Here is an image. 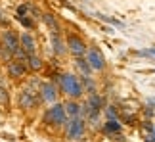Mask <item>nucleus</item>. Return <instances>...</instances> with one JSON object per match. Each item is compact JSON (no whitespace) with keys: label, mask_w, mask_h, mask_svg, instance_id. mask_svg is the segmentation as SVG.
<instances>
[{"label":"nucleus","mask_w":155,"mask_h":142,"mask_svg":"<svg viewBox=\"0 0 155 142\" xmlns=\"http://www.w3.org/2000/svg\"><path fill=\"white\" fill-rule=\"evenodd\" d=\"M27 67L31 73H40V71L44 69V62H42V58H40L38 54H31L27 58Z\"/></svg>","instance_id":"nucleus-16"},{"label":"nucleus","mask_w":155,"mask_h":142,"mask_svg":"<svg viewBox=\"0 0 155 142\" xmlns=\"http://www.w3.org/2000/svg\"><path fill=\"white\" fill-rule=\"evenodd\" d=\"M75 67L79 69L81 77H92V73H94L90 63L86 62V58H75Z\"/></svg>","instance_id":"nucleus-17"},{"label":"nucleus","mask_w":155,"mask_h":142,"mask_svg":"<svg viewBox=\"0 0 155 142\" xmlns=\"http://www.w3.org/2000/svg\"><path fill=\"white\" fill-rule=\"evenodd\" d=\"M8 23V19H6V15H4V12L0 10V25H6Z\"/></svg>","instance_id":"nucleus-23"},{"label":"nucleus","mask_w":155,"mask_h":142,"mask_svg":"<svg viewBox=\"0 0 155 142\" xmlns=\"http://www.w3.org/2000/svg\"><path fill=\"white\" fill-rule=\"evenodd\" d=\"M102 133L111 138L113 134L123 133V123L119 119H105V123H102Z\"/></svg>","instance_id":"nucleus-13"},{"label":"nucleus","mask_w":155,"mask_h":142,"mask_svg":"<svg viewBox=\"0 0 155 142\" xmlns=\"http://www.w3.org/2000/svg\"><path fill=\"white\" fill-rule=\"evenodd\" d=\"M86 134V121L84 117H71L63 125V138L67 142H79Z\"/></svg>","instance_id":"nucleus-4"},{"label":"nucleus","mask_w":155,"mask_h":142,"mask_svg":"<svg viewBox=\"0 0 155 142\" xmlns=\"http://www.w3.org/2000/svg\"><path fill=\"white\" fill-rule=\"evenodd\" d=\"M98 17L104 19V21H107V23H113V25H117V27H123V23L117 21V19H113V17H107V15H102V14H98Z\"/></svg>","instance_id":"nucleus-22"},{"label":"nucleus","mask_w":155,"mask_h":142,"mask_svg":"<svg viewBox=\"0 0 155 142\" xmlns=\"http://www.w3.org/2000/svg\"><path fill=\"white\" fill-rule=\"evenodd\" d=\"M65 44H67V52L73 58H84L86 56V50H88V44L86 40L77 33H67L65 37Z\"/></svg>","instance_id":"nucleus-5"},{"label":"nucleus","mask_w":155,"mask_h":142,"mask_svg":"<svg viewBox=\"0 0 155 142\" xmlns=\"http://www.w3.org/2000/svg\"><path fill=\"white\" fill-rule=\"evenodd\" d=\"M0 106H10V90L4 85H0Z\"/></svg>","instance_id":"nucleus-21"},{"label":"nucleus","mask_w":155,"mask_h":142,"mask_svg":"<svg viewBox=\"0 0 155 142\" xmlns=\"http://www.w3.org/2000/svg\"><path fill=\"white\" fill-rule=\"evenodd\" d=\"M54 83L59 86V92L65 94V98L71 100H81L84 96V86L79 75L75 73H58Z\"/></svg>","instance_id":"nucleus-2"},{"label":"nucleus","mask_w":155,"mask_h":142,"mask_svg":"<svg viewBox=\"0 0 155 142\" xmlns=\"http://www.w3.org/2000/svg\"><path fill=\"white\" fill-rule=\"evenodd\" d=\"M67 113H65V108L61 102L50 104L48 108L44 110L42 113V125L48 129H63V125L67 123Z\"/></svg>","instance_id":"nucleus-3"},{"label":"nucleus","mask_w":155,"mask_h":142,"mask_svg":"<svg viewBox=\"0 0 155 142\" xmlns=\"http://www.w3.org/2000/svg\"><path fill=\"white\" fill-rule=\"evenodd\" d=\"M42 21L46 23V27L50 29V33H61V25H59V21H58V17L50 14V12H44L42 14Z\"/></svg>","instance_id":"nucleus-15"},{"label":"nucleus","mask_w":155,"mask_h":142,"mask_svg":"<svg viewBox=\"0 0 155 142\" xmlns=\"http://www.w3.org/2000/svg\"><path fill=\"white\" fill-rule=\"evenodd\" d=\"M50 44H52L54 56L61 58L67 54V44H65V39L61 37V33H50Z\"/></svg>","instance_id":"nucleus-10"},{"label":"nucleus","mask_w":155,"mask_h":142,"mask_svg":"<svg viewBox=\"0 0 155 142\" xmlns=\"http://www.w3.org/2000/svg\"><path fill=\"white\" fill-rule=\"evenodd\" d=\"M38 94H40L42 104H48V106L56 104L58 98H59V86L54 81H42L38 86Z\"/></svg>","instance_id":"nucleus-7"},{"label":"nucleus","mask_w":155,"mask_h":142,"mask_svg":"<svg viewBox=\"0 0 155 142\" xmlns=\"http://www.w3.org/2000/svg\"><path fill=\"white\" fill-rule=\"evenodd\" d=\"M81 81H82V86H84V94L98 92V90H96V83H94L92 77H81Z\"/></svg>","instance_id":"nucleus-19"},{"label":"nucleus","mask_w":155,"mask_h":142,"mask_svg":"<svg viewBox=\"0 0 155 142\" xmlns=\"http://www.w3.org/2000/svg\"><path fill=\"white\" fill-rule=\"evenodd\" d=\"M86 104L90 106L92 110H96V111H104V108H105V100H104V96L100 92L88 94V96H86Z\"/></svg>","instance_id":"nucleus-14"},{"label":"nucleus","mask_w":155,"mask_h":142,"mask_svg":"<svg viewBox=\"0 0 155 142\" xmlns=\"http://www.w3.org/2000/svg\"><path fill=\"white\" fill-rule=\"evenodd\" d=\"M15 19L19 21L25 29H35L37 27V21H35L33 15H15Z\"/></svg>","instance_id":"nucleus-18"},{"label":"nucleus","mask_w":155,"mask_h":142,"mask_svg":"<svg viewBox=\"0 0 155 142\" xmlns=\"http://www.w3.org/2000/svg\"><path fill=\"white\" fill-rule=\"evenodd\" d=\"M19 42H21V48L27 52L29 56L31 54H37V48H38V44H37V39L33 37L31 33H21L19 35Z\"/></svg>","instance_id":"nucleus-11"},{"label":"nucleus","mask_w":155,"mask_h":142,"mask_svg":"<svg viewBox=\"0 0 155 142\" xmlns=\"http://www.w3.org/2000/svg\"><path fill=\"white\" fill-rule=\"evenodd\" d=\"M63 108H65V113H67L69 119H71V117H82V104L79 102V100L67 98L63 102Z\"/></svg>","instance_id":"nucleus-12"},{"label":"nucleus","mask_w":155,"mask_h":142,"mask_svg":"<svg viewBox=\"0 0 155 142\" xmlns=\"http://www.w3.org/2000/svg\"><path fill=\"white\" fill-rule=\"evenodd\" d=\"M38 86H40V81L31 79L17 92L15 102H17V108L21 111H35L42 106V100H40V94H38Z\"/></svg>","instance_id":"nucleus-1"},{"label":"nucleus","mask_w":155,"mask_h":142,"mask_svg":"<svg viewBox=\"0 0 155 142\" xmlns=\"http://www.w3.org/2000/svg\"><path fill=\"white\" fill-rule=\"evenodd\" d=\"M0 40H2V46L6 50H10L12 54H15L17 50L21 48V42H19V33L15 31V29H4L2 33H0Z\"/></svg>","instance_id":"nucleus-8"},{"label":"nucleus","mask_w":155,"mask_h":142,"mask_svg":"<svg viewBox=\"0 0 155 142\" xmlns=\"http://www.w3.org/2000/svg\"><path fill=\"white\" fill-rule=\"evenodd\" d=\"M2 48H4V46H2V40H0V54H2Z\"/></svg>","instance_id":"nucleus-24"},{"label":"nucleus","mask_w":155,"mask_h":142,"mask_svg":"<svg viewBox=\"0 0 155 142\" xmlns=\"http://www.w3.org/2000/svg\"><path fill=\"white\" fill-rule=\"evenodd\" d=\"M6 75H8L12 81H23V79H27V75H31V71H29L25 62L14 58V60H10L6 63Z\"/></svg>","instance_id":"nucleus-6"},{"label":"nucleus","mask_w":155,"mask_h":142,"mask_svg":"<svg viewBox=\"0 0 155 142\" xmlns=\"http://www.w3.org/2000/svg\"><path fill=\"white\" fill-rule=\"evenodd\" d=\"M102 113H105V119H119L121 111H119V108H117V106H105Z\"/></svg>","instance_id":"nucleus-20"},{"label":"nucleus","mask_w":155,"mask_h":142,"mask_svg":"<svg viewBox=\"0 0 155 142\" xmlns=\"http://www.w3.org/2000/svg\"><path fill=\"white\" fill-rule=\"evenodd\" d=\"M86 62L90 63V67L92 71H104L105 69V56H104V52L98 48V46H88V50H86Z\"/></svg>","instance_id":"nucleus-9"}]
</instances>
